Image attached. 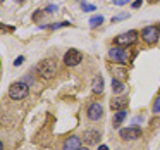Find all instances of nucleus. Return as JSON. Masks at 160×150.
I'll return each mask as SVG.
<instances>
[{
  "label": "nucleus",
  "mask_w": 160,
  "mask_h": 150,
  "mask_svg": "<svg viewBox=\"0 0 160 150\" xmlns=\"http://www.w3.org/2000/svg\"><path fill=\"white\" fill-rule=\"evenodd\" d=\"M91 90H93V93H102V91H103V78L102 76L95 78L93 85H91Z\"/></svg>",
  "instance_id": "f8f14e48"
},
{
  "label": "nucleus",
  "mask_w": 160,
  "mask_h": 150,
  "mask_svg": "<svg viewBox=\"0 0 160 150\" xmlns=\"http://www.w3.org/2000/svg\"><path fill=\"white\" fill-rule=\"evenodd\" d=\"M29 93V86L22 81H18V83H12L9 86V97L12 100H22L24 97H28Z\"/></svg>",
  "instance_id": "f03ea898"
},
{
  "label": "nucleus",
  "mask_w": 160,
  "mask_h": 150,
  "mask_svg": "<svg viewBox=\"0 0 160 150\" xmlns=\"http://www.w3.org/2000/svg\"><path fill=\"white\" fill-rule=\"evenodd\" d=\"M126 18H129V14H122V16H115V18H112V23H119V21H122V19H126Z\"/></svg>",
  "instance_id": "6ab92c4d"
},
{
  "label": "nucleus",
  "mask_w": 160,
  "mask_h": 150,
  "mask_svg": "<svg viewBox=\"0 0 160 150\" xmlns=\"http://www.w3.org/2000/svg\"><path fill=\"white\" fill-rule=\"evenodd\" d=\"M128 2L129 0H114V5H119V7H121V5H126Z\"/></svg>",
  "instance_id": "aec40b11"
},
{
  "label": "nucleus",
  "mask_w": 160,
  "mask_h": 150,
  "mask_svg": "<svg viewBox=\"0 0 160 150\" xmlns=\"http://www.w3.org/2000/svg\"><path fill=\"white\" fill-rule=\"evenodd\" d=\"M60 26H69V23L64 21V23H53V24H48V26H42V28H50V29H57Z\"/></svg>",
  "instance_id": "dca6fc26"
},
{
  "label": "nucleus",
  "mask_w": 160,
  "mask_h": 150,
  "mask_svg": "<svg viewBox=\"0 0 160 150\" xmlns=\"http://www.w3.org/2000/svg\"><path fill=\"white\" fill-rule=\"evenodd\" d=\"M124 88H126V85L122 83L121 80H112V91H114V93H122V91H124Z\"/></svg>",
  "instance_id": "4468645a"
},
{
  "label": "nucleus",
  "mask_w": 160,
  "mask_h": 150,
  "mask_svg": "<svg viewBox=\"0 0 160 150\" xmlns=\"http://www.w3.org/2000/svg\"><path fill=\"white\" fill-rule=\"evenodd\" d=\"M128 102H129V98L128 97H114L112 98V102H110V109L114 112H117V111H122V109H126V105H128Z\"/></svg>",
  "instance_id": "1a4fd4ad"
},
{
  "label": "nucleus",
  "mask_w": 160,
  "mask_h": 150,
  "mask_svg": "<svg viewBox=\"0 0 160 150\" xmlns=\"http://www.w3.org/2000/svg\"><path fill=\"white\" fill-rule=\"evenodd\" d=\"M153 114H160V95L155 97V102H153Z\"/></svg>",
  "instance_id": "f3484780"
},
{
  "label": "nucleus",
  "mask_w": 160,
  "mask_h": 150,
  "mask_svg": "<svg viewBox=\"0 0 160 150\" xmlns=\"http://www.w3.org/2000/svg\"><path fill=\"white\" fill-rule=\"evenodd\" d=\"M136 38H138V33H136L134 29H131V31H126V33L117 35L114 38V42L117 43V47H129V45H132V43L136 42Z\"/></svg>",
  "instance_id": "20e7f679"
},
{
  "label": "nucleus",
  "mask_w": 160,
  "mask_h": 150,
  "mask_svg": "<svg viewBox=\"0 0 160 150\" xmlns=\"http://www.w3.org/2000/svg\"><path fill=\"white\" fill-rule=\"evenodd\" d=\"M98 140H100V131H97V129H86L84 131V142L88 145H95V143H98Z\"/></svg>",
  "instance_id": "9b49d317"
},
{
  "label": "nucleus",
  "mask_w": 160,
  "mask_h": 150,
  "mask_svg": "<svg viewBox=\"0 0 160 150\" xmlns=\"http://www.w3.org/2000/svg\"><path fill=\"white\" fill-rule=\"evenodd\" d=\"M81 148V138L76 135L69 136V138H66V142H64V150H79Z\"/></svg>",
  "instance_id": "9d476101"
},
{
  "label": "nucleus",
  "mask_w": 160,
  "mask_h": 150,
  "mask_svg": "<svg viewBox=\"0 0 160 150\" xmlns=\"http://www.w3.org/2000/svg\"><path fill=\"white\" fill-rule=\"evenodd\" d=\"M139 5H141V0H134L132 2V9H139Z\"/></svg>",
  "instance_id": "4be33fe9"
},
{
  "label": "nucleus",
  "mask_w": 160,
  "mask_h": 150,
  "mask_svg": "<svg viewBox=\"0 0 160 150\" xmlns=\"http://www.w3.org/2000/svg\"><path fill=\"white\" fill-rule=\"evenodd\" d=\"M22 62H24V57H22V55H21V57H18V59H16V60H14V66H21V64H22Z\"/></svg>",
  "instance_id": "412c9836"
},
{
  "label": "nucleus",
  "mask_w": 160,
  "mask_h": 150,
  "mask_svg": "<svg viewBox=\"0 0 160 150\" xmlns=\"http://www.w3.org/2000/svg\"><path fill=\"white\" fill-rule=\"evenodd\" d=\"M126 116H128V111H126V109L115 112V114H114V128H119V124L126 119Z\"/></svg>",
  "instance_id": "ddd939ff"
},
{
  "label": "nucleus",
  "mask_w": 160,
  "mask_h": 150,
  "mask_svg": "<svg viewBox=\"0 0 160 150\" xmlns=\"http://www.w3.org/2000/svg\"><path fill=\"white\" fill-rule=\"evenodd\" d=\"M88 119L90 121H98V119L103 116V107H102V104H98V102H93V104L88 105Z\"/></svg>",
  "instance_id": "6e6552de"
},
{
  "label": "nucleus",
  "mask_w": 160,
  "mask_h": 150,
  "mask_svg": "<svg viewBox=\"0 0 160 150\" xmlns=\"http://www.w3.org/2000/svg\"><path fill=\"white\" fill-rule=\"evenodd\" d=\"M139 121H143V117H141V116H138V117H134V119H132V124H138Z\"/></svg>",
  "instance_id": "5701e85b"
},
{
  "label": "nucleus",
  "mask_w": 160,
  "mask_h": 150,
  "mask_svg": "<svg viewBox=\"0 0 160 150\" xmlns=\"http://www.w3.org/2000/svg\"><path fill=\"white\" fill-rule=\"evenodd\" d=\"M158 35H160V28L158 26H146L145 29L141 31V36L146 43H155L158 40Z\"/></svg>",
  "instance_id": "0eeeda50"
},
{
  "label": "nucleus",
  "mask_w": 160,
  "mask_h": 150,
  "mask_svg": "<svg viewBox=\"0 0 160 150\" xmlns=\"http://www.w3.org/2000/svg\"><path fill=\"white\" fill-rule=\"evenodd\" d=\"M81 9H83V11H86V12H95V11H97V7H95V5H91V4H81Z\"/></svg>",
  "instance_id": "a211bd4d"
},
{
  "label": "nucleus",
  "mask_w": 160,
  "mask_h": 150,
  "mask_svg": "<svg viewBox=\"0 0 160 150\" xmlns=\"http://www.w3.org/2000/svg\"><path fill=\"white\" fill-rule=\"evenodd\" d=\"M81 60H83V54L76 49H69L66 52V55H64V64H66L67 67L78 66V64H81Z\"/></svg>",
  "instance_id": "39448f33"
},
{
  "label": "nucleus",
  "mask_w": 160,
  "mask_h": 150,
  "mask_svg": "<svg viewBox=\"0 0 160 150\" xmlns=\"http://www.w3.org/2000/svg\"><path fill=\"white\" fill-rule=\"evenodd\" d=\"M108 60H112V62H117V64H126L129 59V54L126 52L122 47H112L110 50H108L107 54Z\"/></svg>",
  "instance_id": "7ed1b4c3"
},
{
  "label": "nucleus",
  "mask_w": 160,
  "mask_h": 150,
  "mask_svg": "<svg viewBox=\"0 0 160 150\" xmlns=\"http://www.w3.org/2000/svg\"><path fill=\"white\" fill-rule=\"evenodd\" d=\"M102 23H103V16H93V18L90 19V26H91V28H97V26H100Z\"/></svg>",
  "instance_id": "2eb2a0df"
},
{
  "label": "nucleus",
  "mask_w": 160,
  "mask_h": 150,
  "mask_svg": "<svg viewBox=\"0 0 160 150\" xmlns=\"http://www.w3.org/2000/svg\"><path fill=\"white\" fill-rule=\"evenodd\" d=\"M119 136H121L122 140H129V142H132V140L141 138V129H139L138 126H131V128L119 129Z\"/></svg>",
  "instance_id": "423d86ee"
},
{
  "label": "nucleus",
  "mask_w": 160,
  "mask_h": 150,
  "mask_svg": "<svg viewBox=\"0 0 160 150\" xmlns=\"http://www.w3.org/2000/svg\"><path fill=\"white\" fill-rule=\"evenodd\" d=\"M59 71V64L55 59H45L36 66V73L42 80H52Z\"/></svg>",
  "instance_id": "f257e3e1"
},
{
  "label": "nucleus",
  "mask_w": 160,
  "mask_h": 150,
  "mask_svg": "<svg viewBox=\"0 0 160 150\" xmlns=\"http://www.w3.org/2000/svg\"><path fill=\"white\" fill-rule=\"evenodd\" d=\"M98 150H108V147L107 145H100V147H98Z\"/></svg>",
  "instance_id": "393cba45"
},
{
  "label": "nucleus",
  "mask_w": 160,
  "mask_h": 150,
  "mask_svg": "<svg viewBox=\"0 0 160 150\" xmlns=\"http://www.w3.org/2000/svg\"><path fill=\"white\" fill-rule=\"evenodd\" d=\"M55 11H57L55 5H50V7H47V12H55Z\"/></svg>",
  "instance_id": "b1692460"
},
{
  "label": "nucleus",
  "mask_w": 160,
  "mask_h": 150,
  "mask_svg": "<svg viewBox=\"0 0 160 150\" xmlns=\"http://www.w3.org/2000/svg\"><path fill=\"white\" fill-rule=\"evenodd\" d=\"M150 2H160V0H150Z\"/></svg>",
  "instance_id": "bb28decb"
},
{
  "label": "nucleus",
  "mask_w": 160,
  "mask_h": 150,
  "mask_svg": "<svg viewBox=\"0 0 160 150\" xmlns=\"http://www.w3.org/2000/svg\"><path fill=\"white\" fill-rule=\"evenodd\" d=\"M79 150H90V148H88V147H81Z\"/></svg>",
  "instance_id": "a878e982"
}]
</instances>
